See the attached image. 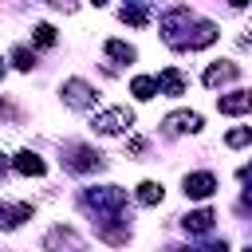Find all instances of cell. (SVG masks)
Listing matches in <instances>:
<instances>
[{"label": "cell", "instance_id": "obj_18", "mask_svg": "<svg viewBox=\"0 0 252 252\" xmlns=\"http://www.w3.org/2000/svg\"><path fill=\"white\" fill-rule=\"evenodd\" d=\"M47 244H71V248H79V244H83V240H79V236H75V232H67V228H55V232H51V236H47Z\"/></svg>", "mask_w": 252, "mask_h": 252}, {"label": "cell", "instance_id": "obj_1", "mask_svg": "<svg viewBox=\"0 0 252 252\" xmlns=\"http://www.w3.org/2000/svg\"><path fill=\"white\" fill-rule=\"evenodd\" d=\"M130 126H134V110H126V106H110V110L94 114V130L98 134H126Z\"/></svg>", "mask_w": 252, "mask_h": 252}, {"label": "cell", "instance_id": "obj_22", "mask_svg": "<svg viewBox=\"0 0 252 252\" xmlns=\"http://www.w3.org/2000/svg\"><path fill=\"white\" fill-rule=\"evenodd\" d=\"M4 173H8V161H4V158H0V177H4Z\"/></svg>", "mask_w": 252, "mask_h": 252}, {"label": "cell", "instance_id": "obj_4", "mask_svg": "<svg viewBox=\"0 0 252 252\" xmlns=\"http://www.w3.org/2000/svg\"><path fill=\"white\" fill-rule=\"evenodd\" d=\"M83 205H91V209H122V205H126V193H122L118 185L87 189V193H83Z\"/></svg>", "mask_w": 252, "mask_h": 252}, {"label": "cell", "instance_id": "obj_14", "mask_svg": "<svg viewBox=\"0 0 252 252\" xmlns=\"http://www.w3.org/2000/svg\"><path fill=\"white\" fill-rule=\"evenodd\" d=\"M106 55L118 59V63H134V59H138V51H134L130 43H122V39H106Z\"/></svg>", "mask_w": 252, "mask_h": 252}, {"label": "cell", "instance_id": "obj_23", "mask_svg": "<svg viewBox=\"0 0 252 252\" xmlns=\"http://www.w3.org/2000/svg\"><path fill=\"white\" fill-rule=\"evenodd\" d=\"M228 4H232V8H244V4H248V0H228Z\"/></svg>", "mask_w": 252, "mask_h": 252}, {"label": "cell", "instance_id": "obj_24", "mask_svg": "<svg viewBox=\"0 0 252 252\" xmlns=\"http://www.w3.org/2000/svg\"><path fill=\"white\" fill-rule=\"evenodd\" d=\"M0 79H4V59H0Z\"/></svg>", "mask_w": 252, "mask_h": 252}, {"label": "cell", "instance_id": "obj_3", "mask_svg": "<svg viewBox=\"0 0 252 252\" xmlns=\"http://www.w3.org/2000/svg\"><path fill=\"white\" fill-rule=\"evenodd\" d=\"M63 154H67V165H71V169H79V173H87V169H98V165H102V154H98V150H91V146H79V142L63 146Z\"/></svg>", "mask_w": 252, "mask_h": 252}, {"label": "cell", "instance_id": "obj_13", "mask_svg": "<svg viewBox=\"0 0 252 252\" xmlns=\"http://www.w3.org/2000/svg\"><path fill=\"white\" fill-rule=\"evenodd\" d=\"M130 94H134V98H142V102H150V98L158 94V79H150V75H138V79L130 83Z\"/></svg>", "mask_w": 252, "mask_h": 252}, {"label": "cell", "instance_id": "obj_8", "mask_svg": "<svg viewBox=\"0 0 252 252\" xmlns=\"http://www.w3.org/2000/svg\"><path fill=\"white\" fill-rule=\"evenodd\" d=\"M12 165H16V173H24V177H43V173H47L43 158H39V154H32V150H20Z\"/></svg>", "mask_w": 252, "mask_h": 252}, {"label": "cell", "instance_id": "obj_17", "mask_svg": "<svg viewBox=\"0 0 252 252\" xmlns=\"http://www.w3.org/2000/svg\"><path fill=\"white\" fill-rule=\"evenodd\" d=\"M12 63H16L20 71H32V67H35V55H32L28 47H16V51H12Z\"/></svg>", "mask_w": 252, "mask_h": 252}, {"label": "cell", "instance_id": "obj_21", "mask_svg": "<svg viewBox=\"0 0 252 252\" xmlns=\"http://www.w3.org/2000/svg\"><path fill=\"white\" fill-rule=\"evenodd\" d=\"M47 4H51V8H63V12H75L79 0H47Z\"/></svg>", "mask_w": 252, "mask_h": 252}, {"label": "cell", "instance_id": "obj_9", "mask_svg": "<svg viewBox=\"0 0 252 252\" xmlns=\"http://www.w3.org/2000/svg\"><path fill=\"white\" fill-rule=\"evenodd\" d=\"M24 220H32V205H4L0 201V228H16Z\"/></svg>", "mask_w": 252, "mask_h": 252}, {"label": "cell", "instance_id": "obj_6", "mask_svg": "<svg viewBox=\"0 0 252 252\" xmlns=\"http://www.w3.org/2000/svg\"><path fill=\"white\" fill-rule=\"evenodd\" d=\"M213 189H217V177L213 173H185V197L205 201V197H213Z\"/></svg>", "mask_w": 252, "mask_h": 252}, {"label": "cell", "instance_id": "obj_5", "mask_svg": "<svg viewBox=\"0 0 252 252\" xmlns=\"http://www.w3.org/2000/svg\"><path fill=\"white\" fill-rule=\"evenodd\" d=\"M165 130L169 134H197L201 130V114L197 110H173V114H165Z\"/></svg>", "mask_w": 252, "mask_h": 252}, {"label": "cell", "instance_id": "obj_10", "mask_svg": "<svg viewBox=\"0 0 252 252\" xmlns=\"http://www.w3.org/2000/svg\"><path fill=\"white\" fill-rule=\"evenodd\" d=\"M217 106H220V114H248L252 94H248V91H232V94H224Z\"/></svg>", "mask_w": 252, "mask_h": 252}, {"label": "cell", "instance_id": "obj_20", "mask_svg": "<svg viewBox=\"0 0 252 252\" xmlns=\"http://www.w3.org/2000/svg\"><path fill=\"white\" fill-rule=\"evenodd\" d=\"M248 138H252V134L240 126V130H228V138H224V142H228V146H248Z\"/></svg>", "mask_w": 252, "mask_h": 252}, {"label": "cell", "instance_id": "obj_15", "mask_svg": "<svg viewBox=\"0 0 252 252\" xmlns=\"http://www.w3.org/2000/svg\"><path fill=\"white\" fill-rule=\"evenodd\" d=\"M161 197H165V189L158 181H142L138 185V205H161Z\"/></svg>", "mask_w": 252, "mask_h": 252}, {"label": "cell", "instance_id": "obj_12", "mask_svg": "<svg viewBox=\"0 0 252 252\" xmlns=\"http://www.w3.org/2000/svg\"><path fill=\"white\" fill-rule=\"evenodd\" d=\"M213 220H217V217H213L209 209H197V213H189L181 224H185V232H197V236H201V232H209V228H213Z\"/></svg>", "mask_w": 252, "mask_h": 252}, {"label": "cell", "instance_id": "obj_16", "mask_svg": "<svg viewBox=\"0 0 252 252\" xmlns=\"http://www.w3.org/2000/svg\"><path fill=\"white\" fill-rule=\"evenodd\" d=\"M118 16H122V24H130V28H146V24H150L146 8H122Z\"/></svg>", "mask_w": 252, "mask_h": 252}, {"label": "cell", "instance_id": "obj_11", "mask_svg": "<svg viewBox=\"0 0 252 252\" xmlns=\"http://www.w3.org/2000/svg\"><path fill=\"white\" fill-rule=\"evenodd\" d=\"M158 87H161L165 94H185V75H181L177 67H165V71L158 75Z\"/></svg>", "mask_w": 252, "mask_h": 252}, {"label": "cell", "instance_id": "obj_7", "mask_svg": "<svg viewBox=\"0 0 252 252\" xmlns=\"http://www.w3.org/2000/svg\"><path fill=\"white\" fill-rule=\"evenodd\" d=\"M236 79H240V67L236 63H224V59L205 71V87H220V83H236Z\"/></svg>", "mask_w": 252, "mask_h": 252}, {"label": "cell", "instance_id": "obj_25", "mask_svg": "<svg viewBox=\"0 0 252 252\" xmlns=\"http://www.w3.org/2000/svg\"><path fill=\"white\" fill-rule=\"evenodd\" d=\"M91 4H106V0H91Z\"/></svg>", "mask_w": 252, "mask_h": 252}, {"label": "cell", "instance_id": "obj_19", "mask_svg": "<svg viewBox=\"0 0 252 252\" xmlns=\"http://www.w3.org/2000/svg\"><path fill=\"white\" fill-rule=\"evenodd\" d=\"M35 43H39V47H51V43H55V28H51V24H35Z\"/></svg>", "mask_w": 252, "mask_h": 252}, {"label": "cell", "instance_id": "obj_2", "mask_svg": "<svg viewBox=\"0 0 252 252\" xmlns=\"http://www.w3.org/2000/svg\"><path fill=\"white\" fill-rule=\"evenodd\" d=\"M63 102L75 106V110H87V106L98 102V91H94L91 83H83V79H67V83H63Z\"/></svg>", "mask_w": 252, "mask_h": 252}]
</instances>
